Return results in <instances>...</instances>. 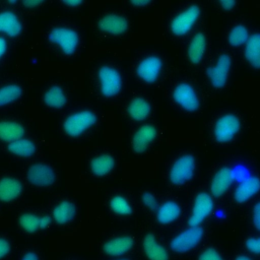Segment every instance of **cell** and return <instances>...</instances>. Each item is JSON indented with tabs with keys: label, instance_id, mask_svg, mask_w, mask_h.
Segmentation results:
<instances>
[{
	"label": "cell",
	"instance_id": "1",
	"mask_svg": "<svg viewBox=\"0 0 260 260\" xmlns=\"http://www.w3.org/2000/svg\"><path fill=\"white\" fill-rule=\"evenodd\" d=\"M96 122V116L91 111H79L68 116L64 121V130L70 136H78Z\"/></svg>",
	"mask_w": 260,
	"mask_h": 260
},
{
	"label": "cell",
	"instance_id": "2",
	"mask_svg": "<svg viewBox=\"0 0 260 260\" xmlns=\"http://www.w3.org/2000/svg\"><path fill=\"white\" fill-rule=\"evenodd\" d=\"M194 172V156L192 154H184L173 164L170 171V181L174 185H183L192 179Z\"/></svg>",
	"mask_w": 260,
	"mask_h": 260
},
{
	"label": "cell",
	"instance_id": "3",
	"mask_svg": "<svg viewBox=\"0 0 260 260\" xmlns=\"http://www.w3.org/2000/svg\"><path fill=\"white\" fill-rule=\"evenodd\" d=\"M240 128L241 122L239 118L234 114H225L215 123L214 137L218 142H229L238 134Z\"/></svg>",
	"mask_w": 260,
	"mask_h": 260
},
{
	"label": "cell",
	"instance_id": "4",
	"mask_svg": "<svg viewBox=\"0 0 260 260\" xmlns=\"http://www.w3.org/2000/svg\"><path fill=\"white\" fill-rule=\"evenodd\" d=\"M202 237L203 230L199 225L190 226L171 241V249L177 253H185L196 247Z\"/></svg>",
	"mask_w": 260,
	"mask_h": 260
},
{
	"label": "cell",
	"instance_id": "5",
	"mask_svg": "<svg viewBox=\"0 0 260 260\" xmlns=\"http://www.w3.org/2000/svg\"><path fill=\"white\" fill-rule=\"evenodd\" d=\"M99 80L102 93L107 96H115L122 88V77L120 72L110 66H103L99 70Z\"/></svg>",
	"mask_w": 260,
	"mask_h": 260
},
{
	"label": "cell",
	"instance_id": "6",
	"mask_svg": "<svg viewBox=\"0 0 260 260\" xmlns=\"http://www.w3.org/2000/svg\"><path fill=\"white\" fill-rule=\"evenodd\" d=\"M231 66H232V59L230 55L221 54L217 58L215 64L207 68L206 74L213 87L222 88L226 84Z\"/></svg>",
	"mask_w": 260,
	"mask_h": 260
},
{
	"label": "cell",
	"instance_id": "7",
	"mask_svg": "<svg viewBox=\"0 0 260 260\" xmlns=\"http://www.w3.org/2000/svg\"><path fill=\"white\" fill-rule=\"evenodd\" d=\"M200 15V8L197 5H191L178 15L171 22V30L176 36L186 35L195 24Z\"/></svg>",
	"mask_w": 260,
	"mask_h": 260
},
{
	"label": "cell",
	"instance_id": "8",
	"mask_svg": "<svg viewBox=\"0 0 260 260\" xmlns=\"http://www.w3.org/2000/svg\"><path fill=\"white\" fill-rule=\"evenodd\" d=\"M49 40L58 45L66 55L75 52L79 38L75 30L68 27H56L49 34Z\"/></svg>",
	"mask_w": 260,
	"mask_h": 260
},
{
	"label": "cell",
	"instance_id": "9",
	"mask_svg": "<svg viewBox=\"0 0 260 260\" xmlns=\"http://www.w3.org/2000/svg\"><path fill=\"white\" fill-rule=\"evenodd\" d=\"M213 209V200L211 196L205 192L199 193L192 207V212L189 217L188 223L190 226L199 225L212 211Z\"/></svg>",
	"mask_w": 260,
	"mask_h": 260
},
{
	"label": "cell",
	"instance_id": "10",
	"mask_svg": "<svg viewBox=\"0 0 260 260\" xmlns=\"http://www.w3.org/2000/svg\"><path fill=\"white\" fill-rule=\"evenodd\" d=\"M175 102L188 112H195L199 108V99L195 89L189 83H179L173 91Z\"/></svg>",
	"mask_w": 260,
	"mask_h": 260
},
{
	"label": "cell",
	"instance_id": "11",
	"mask_svg": "<svg viewBox=\"0 0 260 260\" xmlns=\"http://www.w3.org/2000/svg\"><path fill=\"white\" fill-rule=\"evenodd\" d=\"M162 62L157 56H148L144 58L137 66V75L145 82H154L159 76Z\"/></svg>",
	"mask_w": 260,
	"mask_h": 260
},
{
	"label": "cell",
	"instance_id": "12",
	"mask_svg": "<svg viewBox=\"0 0 260 260\" xmlns=\"http://www.w3.org/2000/svg\"><path fill=\"white\" fill-rule=\"evenodd\" d=\"M28 181L36 186H50L55 182L54 170L45 164H35L27 171Z\"/></svg>",
	"mask_w": 260,
	"mask_h": 260
},
{
	"label": "cell",
	"instance_id": "13",
	"mask_svg": "<svg viewBox=\"0 0 260 260\" xmlns=\"http://www.w3.org/2000/svg\"><path fill=\"white\" fill-rule=\"evenodd\" d=\"M234 181V173L228 168L223 167L215 173L210 183V192L213 196L219 197L222 196L228 189L231 187Z\"/></svg>",
	"mask_w": 260,
	"mask_h": 260
},
{
	"label": "cell",
	"instance_id": "14",
	"mask_svg": "<svg viewBox=\"0 0 260 260\" xmlns=\"http://www.w3.org/2000/svg\"><path fill=\"white\" fill-rule=\"evenodd\" d=\"M260 191V180L257 177L245 179L235 190L234 198L237 202L243 203Z\"/></svg>",
	"mask_w": 260,
	"mask_h": 260
},
{
	"label": "cell",
	"instance_id": "15",
	"mask_svg": "<svg viewBox=\"0 0 260 260\" xmlns=\"http://www.w3.org/2000/svg\"><path fill=\"white\" fill-rule=\"evenodd\" d=\"M155 136H156L155 127L148 124L143 125L133 135V138H132L133 149L138 153L143 152L147 148L148 144L153 141Z\"/></svg>",
	"mask_w": 260,
	"mask_h": 260
},
{
	"label": "cell",
	"instance_id": "16",
	"mask_svg": "<svg viewBox=\"0 0 260 260\" xmlns=\"http://www.w3.org/2000/svg\"><path fill=\"white\" fill-rule=\"evenodd\" d=\"M99 26L105 32L121 35L128 28V21L121 15L108 14L99 21Z\"/></svg>",
	"mask_w": 260,
	"mask_h": 260
},
{
	"label": "cell",
	"instance_id": "17",
	"mask_svg": "<svg viewBox=\"0 0 260 260\" xmlns=\"http://www.w3.org/2000/svg\"><path fill=\"white\" fill-rule=\"evenodd\" d=\"M143 249L149 260H169V253L159 245L154 236L146 235L143 240Z\"/></svg>",
	"mask_w": 260,
	"mask_h": 260
},
{
	"label": "cell",
	"instance_id": "18",
	"mask_svg": "<svg viewBox=\"0 0 260 260\" xmlns=\"http://www.w3.org/2000/svg\"><path fill=\"white\" fill-rule=\"evenodd\" d=\"M22 191L21 183L10 177L2 178L0 180V200L11 201L15 199Z\"/></svg>",
	"mask_w": 260,
	"mask_h": 260
},
{
	"label": "cell",
	"instance_id": "19",
	"mask_svg": "<svg viewBox=\"0 0 260 260\" xmlns=\"http://www.w3.org/2000/svg\"><path fill=\"white\" fill-rule=\"evenodd\" d=\"M21 28V23L13 12H0V32H4L10 37H16L20 34Z\"/></svg>",
	"mask_w": 260,
	"mask_h": 260
},
{
	"label": "cell",
	"instance_id": "20",
	"mask_svg": "<svg viewBox=\"0 0 260 260\" xmlns=\"http://www.w3.org/2000/svg\"><path fill=\"white\" fill-rule=\"evenodd\" d=\"M244 54L251 66L260 69V32H256L249 37Z\"/></svg>",
	"mask_w": 260,
	"mask_h": 260
},
{
	"label": "cell",
	"instance_id": "21",
	"mask_svg": "<svg viewBox=\"0 0 260 260\" xmlns=\"http://www.w3.org/2000/svg\"><path fill=\"white\" fill-rule=\"evenodd\" d=\"M181 214V207L180 205L175 201H166L162 203L156 211V218L157 220L162 223H171L175 221Z\"/></svg>",
	"mask_w": 260,
	"mask_h": 260
},
{
	"label": "cell",
	"instance_id": "22",
	"mask_svg": "<svg viewBox=\"0 0 260 260\" xmlns=\"http://www.w3.org/2000/svg\"><path fill=\"white\" fill-rule=\"evenodd\" d=\"M133 240L131 237L123 236L114 238L104 245V251L111 256H119L131 249Z\"/></svg>",
	"mask_w": 260,
	"mask_h": 260
},
{
	"label": "cell",
	"instance_id": "23",
	"mask_svg": "<svg viewBox=\"0 0 260 260\" xmlns=\"http://www.w3.org/2000/svg\"><path fill=\"white\" fill-rule=\"evenodd\" d=\"M206 49V39L202 32H197L191 40L188 47V57L194 64H198L203 59Z\"/></svg>",
	"mask_w": 260,
	"mask_h": 260
},
{
	"label": "cell",
	"instance_id": "24",
	"mask_svg": "<svg viewBox=\"0 0 260 260\" xmlns=\"http://www.w3.org/2000/svg\"><path fill=\"white\" fill-rule=\"evenodd\" d=\"M18 221L23 230L34 233L39 229L47 228L51 222V218L50 216H37L31 213H24L19 217Z\"/></svg>",
	"mask_w": 260,
	"mask_h": 260
},
{
	"label": "cell",
	"instance_id": "25",
	"mask_svg": "<svg viewBox=\"0 0 260 260\" xmlns=\"http://www.w3.org/2000/svg\"><path fill=\"white\" fill-rule=\"evenodd\" d=\"M24 135L23 127L13 121H0V139L12 142Z\"/></svg>",
	"mask_w": 260,
	"mask_h": 260
},
{
	"label": "cell",
	"instance_id": "26",
	"mask_svg": "<svg viewBox=\"0 0 260 260\" xmlns=\"http://www.w3.org/2000/svg\"><path fill=\"white\" fill-rule=\"evenodd\" d=\"M150 105L143 98H135L128 106V113L135 121H142L150 114Z\"/></svg>",
	"mask_w": 260,
	"mask_h": 260
},
{
	"label": "cell",
	"instance_id": "27",
	"mask_svg": "<svg viewBox=\"0 0 260 260\" xmlns=\"http://www.w3.org/2000/svg\"><path fill=\"white\" fill-rule=\"evenodd\" d=\"M75 205L70 201H62L57 204L53 210L54 219L59 223H66L72 220L75 216Z\"/></svg>",
	"mask_w": 260,
	"mask_h": 260
},
{
	"label": "cell",
	"instance_id": "28",
	"mask_svg": "<svg viewBox=\"0 0 260 260\" xmlns=\"http://www.w3.org/2000/svg\"><path fill=\"white\" fill-rule=\"evenodd\" d=\"M115 166L114 158L109 154H101L94 157L90 162L91 172L96 176H104L113 170Z\"/></svg>",
	"mask_w": 260,
	"mask_h": 260
},
{
	"label": "cell",
	"instance_id": "29",
	"mask_svg": "<svg viewBox=\"0 0 260 260\" xmlns=\"http://www.w3.org/2000/svg\"><path fill=\"white\" fill-rule=\"evenodd\" d=\"M44 102L52 108H62L66 104V95L59 86L50 87L44 94Z\"/></svg>",
	"mask_w": 260,
	"mask_h": 260
},
{
	"label": "cell",
	"instance_id": "30",
	"mask_svg": "<svg viewBox=\"0 0 260 260\" xmlns=\"http://www.w3.org/2000/svg\"><path fill=\"white\" fill-rule=\"evenodd\" d=\"M8 149L10 152H12L13 154H16V155L30 156L36 151V145L29 139L19 138L17 140L10 142Z\"/></svg>",
	"mask_w": 260,
	"mask_h": 260
},
{
	"label": "cell",
	"instance_id": "31",
	"mask_svg": "<svg viewBox=\"0 0 260 260\" xmlns=\"http://www.w3.org/2000/svg\"><path fill=\"white\" fill-rule=\"evenodd\" d=\"M249 39V32L245 25L237 24L229 32L228 41L233 47H240L247 43Z\"/></svg>",
	"mask_w": 260,
	"mask_h": 260
},
{
	"label": "cell",
	"instance_id": "32",
	"mask_svg": "<svg viewBox=\"0 0 260 260\" xmlns=\"http://www.w3.org/2000/svg\"><path fill=\"white\" fill-rule=\"evenodd\" d=\"M21 87L17 84H7L0 87V107L14 102L21 95Z\"/></svg>",
	"mask_w": 260,
	"mask_h": 260
},
{
	"label": "cell",
	"instance_id": "33",
	"mask_svg": "<svg viewBox=\"0 0 260 260\" xmlns=\"http://www.w3.org/2000/svg\"><path fill=\"white\" fill-rule=\"evenodd\" d=\"M111 208L118 214L121 215H127L132 212V207L128 200H126L124 197L117 195L114 196L110 201Z\"/></svg>",
	"mask_w": 260,
	"mask_h": 260
},
{
	"label": "cell",
	"instance_id": "34",
	"mask_svg": "<svg viewBox=\"0 0 260 260\" xmlns=\"http://www.w3.org/2000/svg\"><path fill=\"white\" fill-rule=\"evenodd\" d=\"M198 260H223V258L214 248H207L199 255Z\"/></svg>",
	"mask_w": 260,
	"mask_h": 260
},
{
	"label": "cell",
	"instance_id": "35",
	"mask_svg": "<svg viewBox=\"0 0 260 260\" xmlns=\"http://www.w3.org/2000/svg\"><path fill=\"white\" fill-rule=\"evenodd\" d=\"M246 248L254 253V254H260V238H249L245 242Z\"/></svg>",
	"mask_w": 260,
	"mask_h": 260
},
{
	"label": "cell",
	"instance_id": "36",
	"mask_svg": "<svg viewBox=\"0 0 260 260\" xmlns=\"http://www.w3.org/2000/svg\"><path fill=\"white\" fill-rule=\"evenodd\" d=\"M142 201H143L144 205L151 210H154L157 207V202H156L155 197L149 192H145L142 194Z\"/></svg>",
	"mask_w": 260,
	"mask_h": 260
},
{
	"label": "cell",
	"instance_id": "37",
	"mask_svg": "<svg viewBox=\"0 0 260 260\" xmlns=\"http://www.w3.org/2000/svg\"><path fill=\"white\" fill-rule=\"evenodd\" d=\"M252 220L254 223V226L260 232V201L257 202L252 211Z\"/></svg>",
	"mask_w": 260,
	"mask_h": 260
},
{
	"label": "cell",
	"instance_id": "38",
	"mask_svg": "<svg viewBox=\"0 0 260 260\" xmlns=\"http://www.w3.org/2000/svg\"><path fill=\"white\" fill-rule=\"evenodd\" d=\"M9 249H10L9 243L5 239L0 238V259L3 258L9 252Z\"/></svg>",
	"mask_w": 260,
	"mask_h": 260
},
{
	"label": "cell",
	"instance_id": "39",
	"mask_svg": "<svg viewBox=\"0 0 260 260\" xmlns=\"http://www.w3.org/2000/svg\"><path fill=\"white\" fill-rule=\"evenodd\" d=\"M221 7L225 10H231L236 5V0H218Z\"/></svg>",
	"mask_w": 260,
	"mask_h": 260
},
{
	"label": "cell",
	"instance_id": "40",
	"mask_svg": "<svg viewBox=\"0 0 260 260\" xmlns=\"http://www.w3.org/2000/svg\"><path fill=\"white\" fill-rule=\"evenodd\" d=\"M44 0H22V3L26 7H36L40 5Z\"/></svg>",
	"mask_w": 260,
	"mask_h": 260
},
{
	"label": "cell",
	"instance_id": "41",
	"mask_svg": "<svg viewBox=\"0 0 260 260\" xmlns=\"http://www.w3.org/2000/svg\"><path fill=\"white\" fill-rule=\"evenodd\" d=\"M21 260H39L37 254H35L34 252H27L26 254L23 255Z\"/></svg>",
	"mask_w": 260,
	"mask_h": 260
},
{
	"label": "cell",
	"instance_id": "42",
	"mask_svg": "<svg viewBox=\"0 0 260 260\" xmlns=\"http://www.w3.org/2000/svg\"><path fill=\"white\" fill-rule=\"evenodd\" d=\"M6 48H7V44H6L5 39L0 37V58H1V56L5 53Z\"/></svg>",
	"mask_w": 260,
	"mask_h": 260
},
{
	"label": "cell",
	"instance_id": "43",
	"mask_svg": "<svg viewBox=\"0 0 260 260\" xmlns=\"http://www.w3.org/2000/svg\"><path fill=\"white\" fill-rule=\"evenodd\" d=\"M61 1L68 6H78L79 4H81L83 0H61Z\"/></svg>",
	"mask_w": 260,
	"mask_h": 260
},
{
	"label": "cell",
	"instance_id": "44",
	"mask_svg": "<svg viewBox=\"0 0 260 260\" xmlns=\"http://www.w3.org/2000/svg\"><path fill=\"white\" fill-rule=\"evenodd\" d=\"M130 1L135 6H144V5H147L151 0H130Z\"/></svg>",
	"mask_w": 260,
	"mask_h": 260
},
{
	"label": "cell",
	"instance_id": "45",
	"mask_svg": "<svg viewBox=\"0 0 260 260\" xmlns=\"http://www.w3.org/2000/svg\"><path fill=\"white\" fill-rule=\"evenodd\" d=\"M236 260H251V258H249V257L246 256V255H239V256L236 258Z\"/></svg>",
	"mask_w": 260,
	"mask_h": 260
},
{
	"label": "cell",
	"instance_id": "46",
	"mask_svg": "<svg viewBox=\"0 0 260 260\" xmlns=\"http://www.w3.org/2000/svg\"><path fill=\"white\" fill-rule=\"evenodd\" d=\"M16 1H17V0H8V2H9L10 4H14Z\"/></svg>",
	"mask_w": 260,
	"mask_h": 260
},
{
	"label": "cell",
	"instance_id": "47",
	"mask_svg": "<svg viewBox=\"0 0 260 260\" xmlns=\"http://www.w3.org/2000/svg\"><path fill=\"white\" fill-rule=\"evenodd\" d=\"M121 260H128V259H121Z\"/></svg>",
	"mask_w": 260,
	"mask_h": 260
}]
</instances>
